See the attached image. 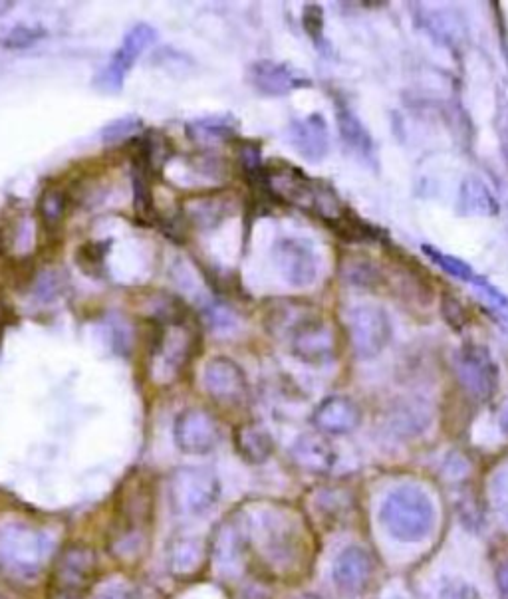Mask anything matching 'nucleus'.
<instances>
[{
	"mask_svg": "<svg viewBox=\"0 0 508 599\" xmlns=\"http://www.w3.org/2000/svg\"><path fill=\"white\" fill-rule=\"evenodd\" d=\"M260 177L266 189L280 201L294 205L302 211L314 213L324 223L336 219L344 209L336 203V195L324 185L310 179L298 167L278 163L274 167H262Z\"/></svg>",
	"mask_w": 508,
	"mask_h": 599,
	"instance_id": "2",
	"label": "nucleus"
},
{
	"mask_svg": "<svg viewBox=\"0 0 508 599\" xmlns=\"http://www.w3.org/2000/svg\"><path fill=\"white\" fill-rule=\"evenodd\" d=\"M387 599H399V598H387Z\"/></svg>",
	"mask_w": 508,
	"mask_h": 599,
	"instance_id": "39",
	"label": "nucleus"
},
{
	"mask_svg": "<svg viewBox=\"0 0 508 599\" xmlns=\"http://www.w3.org/2000/svg\"><path fill=\"white\" fill-rule=\"evenodd\" d=\"M380 524L389 538L403 544H417L435 530L437 510L421 486L401 484L385 494L380 506Z\"/></svg>",
	"mask_w": 508,
	"mask_h": 599,
	"instance_id": "1",
	"label": "nucleus"
},
{
	"mask_svg": "<svg viewBox=\"0 0 508 599\" xmlns=\"http://www.w3.org/2000/svg\"><path fill=\"white\" fill-rule=\"evenodd\" d=\"M286 143L306 161L320 163L330 149L328 125L320 114L292 120L284 131Z\"/></svg>",
	"mask_w": 508,
	"mask_h": 599,
	"instance_id": "14",
	"label": "nucleus"
},
{
	"mask_svg": "<svg viewBox=\"0 0 508 599\" xmlns=\"http://www.w3.org/2000/svg\"><path fill=\"white\" fill-rule=\"evenodd\" d=\"M457 373L463 387L479 401H489L499 387V369L481 346H465L457 356Z\"/></svg>",
	"mask_w": 508,
	"mask_h": 599,
	"instance_id": "10",
	"label": "nucleus"
},
{
	"mask_svg": "<svg viewBox=\"0 0 508 599\" xmlns=\"http://www.w3.org/2000/svg\"><path fill=\"white\" fill-rule=\"evenodd\" d=\"M336 120L340 127V135H342L344 143L348 145V149L354 151L356 155H360V159L372 161L374 159V141L362 120L344 104H338Z\"/></svg>",
	"mask_w": 508,
	"mask_h": 599,
	"instance_id": "22",
	"label": "nucleus"
},
{
	"mask_svg": "<svg viewBox=\"0 0 508 599\" xmlns=\"http://www.w3.org/2000/svg\"><path fill=\"white\" fill-rule=\"evenodd\" d=\"M439 599H483L481 594L465 580L445 578L439 584Z\"/></svg>",
	"mask_w": 508,
	"mask_h": 599,
	"instance_id": "32",
	"label": "nucleus"
},
{
	"mask_svg": "<svg viewBox=\"0 0 508 599\" xmlns=\"http://www.w3.org/2000/svg\"><path fill=\"white\" fill-rule=\"evenodd\" d=\"M207 393L223 405H239L249 395V381L239 363L229 358H213L203 369Z\"/></svg>",
	"mask_w": 508,
	"mask_h": 599,
	"instance_id": "13",
	"label": "nucleus"
},
{
	"mask_svg": "<svg viewBox=\"0 0 508 599\" xmlns=\"http://www.w3.org/2000/svg\"><path fill=\"white\" fill-rule=\"evenodd\" d=\"M423 252L441 268L445 270L449 276L461 280V282H467V284H473L481 278L465 260L457 258V256H451V254H445L441 250H437L435 246H429V244H423Z\"/></svg>",
	"mask_w": 508,
	"mask_h": 599,
	"instance_id": "27",
	"label": "nucleus"
},
{
	"mask_svg": "<svg viewBox=\"0 0 508 599\" xmlns=\"http://www.w3.org/2000/svg\"><path fill=\"white\" fill-rule=\"evenodd\" d=\"M499 203L487 183L477 177L469 175L463 179L457 199V211L463 217H495L499 213Z\"/></svg>",
	"mask_w": 508,
	"mask_h": 599,
	"instance_id": "19",
	"label": "nucleus"
},
{
	"mask_svg": "<svg viewBox=\"0 0 508 599\" xmlns=\"http://www.w3.org/2000/svg\"><path fill=\"white\" fill-rule=\"evenodd\" d=\"M110 242H88L78 248L76 262L88 276H102L106 270V256H108Z\"/></svg>",
	"mask_w": 508,
	"mask_h": 599,
	"instance_id": "29",
	"label": "nucleus"
},
{
	"mask_svg": "<svg viewBox=\"0 0 508 599\" xmlns=\"http://www.w3.org/2000/svg\"><path fill=\"white\" fill-rule=\"evenodd\" d=\"M503 143H505V151H507L508 157V120H505V127H503Z\"/></svg>",
	"mask_w": 508,
	"mask_h": 599,
	"instance_id": "38",
	"label": "nucleus"
},
{
	"mask_svg": "<svg viewBox=\"0 0 508 599\" xmlns=\"http://www.w3.org/2000/svg\"><path fill=\"white\" fill-rule=\"evenodd\" d=\"M207 560V546L201 538L179 536L171 542L167 550V568L171 576L187 580L195 576Z\"/></svg>",
	"mask_w": 508,
	"mask_h": 599,
	"instance_id": "18",
	"label": "nucleus"
},
{
	"mask_svg": "<svg viewBox=\"0 0 508 599\" xmlns=\"http://www.w3.org/2000/svg\"><path fill=\"white\" fill-rule=\"evenodd\" d=\"M94 599H135L131 590L122 586V584H114V586H106L104 590H100Z\"/></svg>",
	"mask_w": 508,
	"mask_h": 599,
	"instance_id": "36",
	"label": "nucleus"
},
{
	"mask_svg": "<svg viewBox=\"0 0 508 599\" xmlns=\"http://www.w3.org/2000/svg\"><path fill=\"white\" fill-rule=\"evenodd\" d=\"M52 548V538L26 522L0 524V570L14 578H36L48 562Z\"/></svg>",
	"mask_w": 508,
	"mask_h": 599,
	"instance_id": "3",
	"label": "nucleus"
},
{
	"mask_svg": "<svg viewBox=\"0 0 508 599\" xmlns=\"http://www.w3.org/2000/svg\"><path fill=\"white\" fill-rule=\"evenodd\" d=\"M491 494L497 506L507 508L508 506V467L497 471V475L491 480Z\"/></svg>",
	"mask_w": 508,
	"mask_h": 599,
	"instance_id": "34",
	"label": "nucleus"
},
{
	"mask_svg": "<svg viewBox=\"0 0 508 599\" xmlns=\"http://www.w3.org/2000/svg\"><path fill=\"white\" fill-rule=\"evenodd\" d=\"M328 227L336 231L340 239L350 240V242H366V240L380 239V233L366 221H362L358 215L342 211L336 219L328 221Z\"/></svg>",
	"mask_w": 508,
	"mask_h": 599,
	"instance_id": "26",
	"label": "nucleus"
},
{
	"mask_svg": "<svg viewBox=\"0 0 508 599\" xmlns=\"http://www.w3.org/2000/svg\"><path fill=\"white\" fill-rule=\"evenodd\" d=\"M173 437L183 453L207 455L219 445L221 431L217 419L209 411L201 407H189L175 419Z\"/></svg>",
	"mask_w": 508,
	"mask_h": 599,
	"instance_id": "9",
	"label": "nucleus"
},
{
	"mask_svg": "<svg viewBox=\"0 0 508 599\" xmlns=\"http://www.w3.org/2000/svg\"><path fill=\"white\" fill-rule=\"evenodd\" d=\"M187 131L195 141L217 143V141L231 139L237 133V125L231 118H207V120L189 123Z\"/></svg>",
	"mask_w": 508,
	"mask_h": 599,
	"instance_id": "25",
	"label": "nucleus"
},
{
	"mask_svg": "<svg viewBox=\"0 0 508 599\" xmlns=\"http://www.w3.org/2000/svg\"><path fill=\"white\" fill-rule=\"evenodd\" d=\"M245 546H247V536L237 524L229 522L217 532L213 554L221 572L231 574L241 566L245 558Z\"/></svg>",
	"mask_w": 508,
	"mask_h": 599,
	"instance_id": "21",
	"label": "nucleus"
},
{
	"mask_svg": "<svg viewBox=\"0 0 508 599\" xmlns=\"http://www.w3.org/2000/svg\"><path fill=\"white\" fill-rule=\"evenodd\" d=\"M272 258L282 278L294 288H308L318 278L320 256L310 240L280 239L272 250Z\"/></svg>",
	"mask_w": 508,
	"mask_h": 599,
	"instance_id": "7",
	"label": "nucleus"
},
{
	"mask_svg": "<svg viewBox=\"0 0 508 599\" xmlns=\"http://www.w3.org/2000/svg\"><path fill=\"white\" fill-rule=\"evenodd\" d=\"M98 574V558L90 548H70L58 566V584L68 594H82L86 592Z\"/></svg>",
	"mask_w": 508,
	"mask_h": 599,
	"instance_id": "17",
	"label": "nucleus"
},
{
	"mask_svg": "<svg viewBox=\"0 0 508 599\" xmlns=\"http://www.w3.org/2000/svg\"><path fill=\"white\" fill-rule=\"evenodd\" d=\"M292 354L306 363H328L336 358V338L330 326L314 312L288 336Z\"/></svg>",
	"mask_w": 508,
	"mask_h": 599,
	"instance_id": "11",
	"label": "nucleus"
},
{
	"mask_svg": "<svg viewBox=\"0 0 508 599\" xmlns=\"http://www.w3.org/2000/svg\"><path fill=\"white\" fill-rule=\"evenodd\" d=\"M155 30L147 24H139L135 26L124 40L122 48L112 56L108 68L98 76L96 84L104 90H120L126 74L131 70V66L135 64L137 56L147 50L151 46V42L155 40Z\"/></svg>",
	"mask_w": 508,
	"mask_h": 599,
	"instance_id": "15",
	"label": "nucleus"
},
{
	"mask_svg": "<svg viewBox=\"0 0 508 599\" xmlns=\"http://www.w3.org/2000/svg\"><path fill=\"white\" fill-rule=\"evenodd\" d=\"M187 215L201 227H211L225 215V201L221 199H195L187 205Z\"/></svg>",
	"mask_w": 508,
	"mask_h": 599,
	"instance_id": "30",
	"label": "nucleus"
},
{
	"mask_svg": "<svg viewBox=\"0 0 508 599\" xmlns=\"http://www.w3.org/2000/svg\"><path fill=\"white\" fill-rule=\"evenodd\" d=\"M342 272L346 282L356 284V286H368L374 288L381 282L380 270L378 266L366 258V256H358V258H348L342 264Z\"/></svg>",
	"mask_w": 508,
	"mask_h": 599,
	"instance_id": "28",
	"label": "nucleus"
},
{
	"mask_svg": "<svg viewBox=\"0 0 508 599\" xmlns=\"http://www.w3.org/2000/svg\"><path fill=\"white\" fill-rule=\"evenodd\" d=\"M304 24H306V30L308 34H312L314 38H320L322 34V26H324V16H322V10L318 6H306V12H304Z\"/></svg>",
	"mask_w": 508,
	"mask_h": 599,
	"instance_id": "35",
	"label": "nucleus"
},
{
	"mask_svg": "<svg viewBox=\"0 0 508 599\" xmlns=\"http://www.w3.org/2000/svg\"><path fill=\"white\" fill-rule=\"evenodd\" d=\"M221 484L213 471L201 467L177 469L169 479V502L179 516H203L219 500Z\"/></svg>",
	"mask_w": 508,
	"mask_h": 599,
	"instance_id": "4",
	"label": "nucleus"
},
{
	"mask_svg": "<svg viewBox=\"0 0 508 599\" xmlns=\"http://www.w3.org/2000/svg\"><path fill=\"white\" fill-rule=\"evenodd\" d=\"M376 574V562L372 554L360 546H348L338 554L332 566V580L340 596L356 599L364 596Z\"/></svg>",
	"mask_w": 508,
	"mask_h": 599,
	"instance_id": "8",
	"label": "nucleus"
},
{
	"mask_svg": "<svg viewBox=\"0 0 508 599\" xmlns=\"http://www.w3.org/2000/svg\"><path fill=\"white\" fill-rule=\"evenodd\" d=\"M256 544L276 566H290L300 556V530L292 516L266 508L253 518Z\"/></svg>",
	"mask_w": 508,
	"mask_h": 599,
	"instance_id": "5",
	"label": "nucleus"
},
{
	"mask_svg": "<svg viewBox=\"0 0 508 599\" xmlns=\"http://www.w3.org/2000/svg\"><path fill=\"white\" fill-rule=\"evenodd\" d=\"M247 82L260 96L268 98H282L312 86V80L304 72L274 60H258L251 64L247 70Z\"/></svg>",
	"mask_w": 508,
	"mask_h": 599,
	"instance_id": "12",
	"label": "nucleus"
},
{
	"mask_svg": "<svg viewBox=\"0 0 508 599\" xmlns=\"http://www.w3.org/2000/svg\"><path fill=\"white\" fill-rule=\"evenodd\" d=\"M497 588L501 598L508 599V558L497 568Z\"/></svg>",
	"mask_w": 508,
	"mask_h": 599,
	"instance_id": "37",
	"label": "nucleus"
},
{
	"mask_svg": "<svg viewBox=\"0 0 508 599\" xmlns=\"http://www.w3.org/2000/svg\"><path fill=\"white\" fill-rule=\"evenodd\" d=\"M290 457H292L294 465H298L306 473H316V475L328 473L336 461L332 445L326 439L316 437V435L300 437L292 445Z\"/></svg>",
	"mask_w": 508,
	"mask_h": 599,
	"instance_id": "20",
	"label": "nucleus"
},
{
	"mask_svg": "<svg viewBox=\"0 0 508 599\" xmlns=\"http://www.w3.org/2000/svg\"><path fill=\"white\" fill-rule=\"evenodd\" d=\"M344 326L354 352L364 360L380 356L391 340V322L374 304H356L344 310Z\"/></svg>",
	"mask_w": 508,
	"mask_h": 599,
	"instance_id": "6",
	"label": "nucleus"
},
{
	"mask_svg": "<svg viewBox=\"0 0 508 599\" xmlns=\"http://www.w3.org/2000/svg\"><path fill=\"white\" fill-rule=\"evenodd\" d=\"M312 421L326 435H348L360 425L362 411L350 397L332 395L316 407Z\"/></svg>",
	"mask_w": 508,
	"mask_h": 599,
	"instance_id": "16",
	"label": "nucleus"
},
{
	"mask_svg": "<svg viewBox=\"0 0 508 599\" xmlns=\"http://www.w3.org/2000/svg\"><path fill=\"white\" fill-rule=\"evenodd\" d=\"M44 36H46V30L40 26H16L0 40V44L10 50H20V48H28V46L36 44Z\"/></svg>",
	"mask_w": 508,
	"mask_h": 599,
	"instance_id": "31",
	"label": "nucleus"
},
{
	"mask_svg": "<svg viewBox=\"0 0 508 599\" xmlns=\"http://www.w3.org/2000/svg\"><path fill=\"white\" fill-rule=\"evenodd\" d=\"M237 447L249 463H264L274 451V441L264 427L245 425L237 431Z\"/></svg>",
	"mask_w": 508,
	"mask_h": 599,
	"instance_id": "23",
	"label": "nucleus"
},
{
	"mask_svg": "<svg viewBox=\"0 0 508 599\" xmlns=\"http://www.w3.org/2000/svg\"><path fill=\"white\" fill-rule=\"evenodd\" d=\"M441 312H443L445 320H447L453 328H457V330H461V328L467 324V314H465L463 304H461L457 298L449 296V294H445L443 300H441Z\"/></svg>",
	"mask_w": 508,
	"mask_h": 599,
	"instance_id": "33",
	"label": "nucleus"
},
{
	"mask_svg": "<svg viewBox=\"0 0 508 599\" xmlns=\"http://www.w3.org/2000/svg\"><path fill=\"white\" fill-rule=\"evenodd\" d=\"M70 195L64 187H48L38 203V215L46 229H58L66 219Z\"/></svg>",
	"mask_w": 508,
	"mask_h": 599,
	"instance_id": "24",
	"label": "nucleus"
}]
</instances>
